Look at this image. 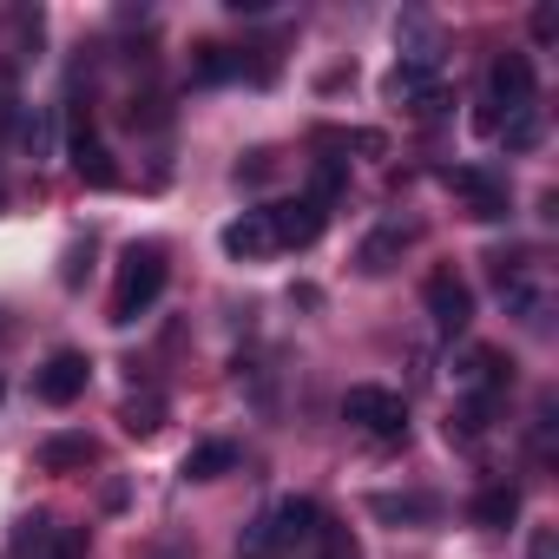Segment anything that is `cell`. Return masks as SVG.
Returning <instances> with one entry per match:
<instances>
[{
    "label": "cell",
    "mask_w": 559,
    "mask_h": 559,
    "mask_svg": "<svg viewBox=\"0 0 559 559\" xmlns=\"http://www.w3.org/2000/svg\"><path fill=\"white\" fill-rule=\"evenodd\" d=\"M165 276H171L165 243H132V250L119 257V284H112V323H119V330L139 323V317L165 297Z\"/></svg>",
    "instance_id": "obj_1"
},
{
    "label": "cell",
    "mask_w": 559,
    "mask_h": 559,
    "mask_svg": "<svg viewBox=\"0 0 559 559\" xmlns=\"http://www.w3.org/2000/svg\"><path fill=\"white\" fill-rule=\"evenodd\" d=\"M119 421H126L132 441H152V435L165 428V402H158V395H132V402L119 408Z\"/></svg>",
    "instance_id": "obj_15"
},
{
    "label": "cell",
    "mask_w": 559,
    "mask_h": 559,
    "mask_svg": "<svg viewBox=\"0 0 559 559\" xmlns=\"http://www.w3.org/2000/svg\"><path fill=\"white\" fill-rule=\"evenodd\" d=\"M513 520H520V493H513V487H480V493H474V526H493V533H500V526H513Z\"/></svg>",
    "instance_id": "obj_14"
},
{
    "label": "cell",
    "mask_w": 559,
    "mask_h": 559,
    "mask_svg": "<svg viewBox=\"0 0 559 559\" xmlns=\"http://www.w3.org/2000/svg\"><path fill=\"white\" fill-rule=\"evenodd\" d=\"M369 513L402 526V520H428V513H435V500H428V493H376V500H369Z\"/></svg>",
    "instance_id": "obj_16"
},
{
    "label": "cell",
    "mask_w": 559,
    "mask_h": 559,
    "mask_svg": "<svg viewBox=\"0 0 559 559\" xmlns=\"http://www.w3.org/2000/svg\"><path fill=\"white\" fill-rule=\"evenodd\" d=\"M343 421H356V428L376 435V441H408V408H402V395H395V389H376V382H356V389L343 395Z\"/></svg>",
    "instance_id": "obj_3"
},
{
    "label": "cell",
    "mask_w": 559,
    "mask_h": 559,
    "mask_svg": "<svg viewBox=\"0 0 559 559\" xmlns=\"http://www.w3.org/2000/svg\"><path fill=\"white\" fill-rule=\"evenodd\" d=\"M448 191L467 198V217H480V224H500L507 217V185L493 171H480V165H454L448 171Z\"/></svg>",
    "instance_id": "obj_8"
},
{
    "label": "cell",
    "mask_w": 559,
    "mask_h": 559,
    "mask_svg": "<svg viewBox=\"0 0 559 559\" xmlns=\"http://www.w3.org/2000/svg\"><path fill=\"white\" fill-rule=\"evenodd\" d=\"M533 99H539L533 60H526V53H493V67H487V99H480V106H487L493 119H500V106H507V119H513V112H526Z\"/></svg>",
    "instance_id": "obj_4"
},
{
    "label": "cell",
    "mask_w": 559,
    "mask_h": 559,
    "mask_svg": "<svg viewBox=\"0 0 559 559\" xmlns=\"http://www.w3.org/2000/svg\"><path fill=\"white\" fill-rule=\"evenodd\" d=\"M21 145H27L34 158L53 152V112H47V106H27V112H21Z\"/></svg>",
    "instance_id": "obj_17"
},
{
    "label": "cell",
    "mask_w": 559,
    "mask_h": 559,
    "mask_svg": "<svg viewBox=\"0 0 559 559\" xmlns=\"http://www.w3.org/2000/svg\"><path fill=\"white\" fill-rule=\"evenodd\" d=\"M402 224H382V230H369L362 237V250H356V263H362V276H382V270H395V257H402Z\"/></svg>",
    "instance_id": "obj_12"
},
{
    "label": "cell",
    "mask_w": 559,
    "mask_h": 559,
    "mask_svg": "<svg viewBox=\"0 0 559 559\" xmlns=\"http://www.w3.org/2000/svg\"><path fill=\"white\" fill-rule=\"evenodd\" d=\"M552 34H559V14H552V8H533V40H539V47H546V40H552Z\"/></svg>",
    "instance_id": "obj_25"
},
{
    "label": "cell",
    "mask_w": 559,
    "mask_h": 559,
    "mask_svg": "<svg viewBox=\"0 0 559 559\" xmlns=\"http://www.w3.org/2000/svg\"><path fill=\"white\" fill-rule=\"evenodd\" d=\"M86 376H93V362H86L80 349H53L47 369L34 376V395H40L47 408H73V402L86 395Z\"/></svg>",
    "instance_id": "obj_7"
},
{
    "label": "cell",
    "mask_w": 559,
    "mask_h": 559,
    "mask_svg": "<svg viewBox=\"0 0 559 559\" xmlns=\"http://www.w3.org/2000/svg\"><path fill=\"white\" fill-rule=\"evenodd\" d=\"M263 217H270V243L276 250H310L323 237V224H330V211L317 198H284V204H270Z\"/></svg>",
    "instance_id": "obj_5"
},
{
    "label": "cell",
    "mask_w": 559,
    "mask_h": 559,
    "mask_svg": "<svg viewBox=\"0 0 559 559\" xmlns=\"http://www.w3.org/2000/svg\"><path fill=\"white\" fill-rule=\"evenodd\" d=\"M323 533V507L310 493H290V500H276L250 533H243V552H284V546H304Z\"/></svg>",
    "instance_id": "obj_2"
},
{
    "label": "cell",
    "mask_w": 559,
    "mask_h": 559,
    "mask_svg": "<svg viewBox=\"0 0 559 559\" xmlns=\"http://www.w3.org/2000/svg\"><path fill=\"white\" fill-rule=\"evenodd\" d=\"M230 47H198V80H230Z\"/></svg>",
    "instance_id": "obj_21"
},
{
    "label": "cell",
    "mask_w": 559,
    "mask_h": 559,
    "mask_svg": "<svg viewBox=\"0 0 559 559\" xmlns=\"http://www.w3.org/2000/svg\"><path fill=\"white\" fill-rule=\"evenodd\" d=\"M230 467H237V448H230V441H198L178 474H185V480H217V474H230Z\"/></svg>",
    "instance_id": "obj_13"
},
{
    "label": "cell",
    "mask_w": 559,
    "mask_h": 559,
    "mask_svg": "<svg viewBox=\"0 0 559 559\" xmlns=\"http://www.w3.org/2000/svg\"><path fill=\"white\" fill-rule=\"evenodd\" d=\"M270 250H276V243H270V217H263V211H243V217L224 224V257L257 263V257H270Z\"/></svg>",
    "instance_id": "obj_9"
},
{
    "label": "cell",
    "mask_w": 559,
    "mask_h": 559,
    "mask_svg": "<svg viewBox=\"0 0 559 559\" xmlns=\"http://www.w3.org/2000/svg\"><path fill=\"white\" fill-rule=\"evenodd\" d=\"M408 106H415V119H441V112H448V93H441V86H428V93H415Z\"/></svg>",
    "instance_id": "obj_24"
},
{
    "label": "cell",
    "mask_w": 559,
    "mask_h": 559,
    "mask_svg": "<svg viewBox=\"0 0 559 559\" xmlns=\"http://www.w3.org/2000/svg\"><path fill=\"white\" fill-rule=\"evenodd\" d=\"M533 145H539V106L507 119V152H533Z\"/></svg>",
    "instance_id": "obj_19"
},
{
    "label": "cell",
    "mask_w": 559,
    "mask_h": 559,
    "mask_svg": "<svg viewBox=\"0 0 559 559\" xmlns=\"http://www.w3.org/2000/svg\"><path fill=\"white\" fill-rule=\"evenodd\" d=\"M317 539H323V559H362V552H356V539H349L343 526H330V520H323V533H317Z\"/></svg>",
    "instance_id": "obj_23"
},
{
    "label": "cell",
    "mask_w": 559,
    "mask_h": 559,
    "mask_svg": "<svg viewBox=\"0 0 559 559\" xmlns=\"http://www.w3.org/2000/svg\"><path fill=\"white\" fill-rule=\"evenodd\" d=\"M73 171H80V185H93V191H112V185H119V165H112V152H106L93 132H73Z\"/></svg>",
    "instance_id": "obj_11"
},
{
    "label": "cell",
    "mask_w": 559,
    "mask_h": 559,
    "mask_svg": "<svg viewBox=\"0 0 559 559\" xmlns=\"http://www.w3.org/2000/svg\"><path fill=\"white\" fill-rule=\"evenodd\" d=\"M421 304H428V317H435L441 336H461V330L474 323V290L461 284L454 270H435V276H428V284H421Z\"/></svg>",
    "instance_id": "obj_6"
},
{
    "label": "cell",
    "mask_w": 559,
    "mask_h": 559,
    "mask_svg": "<svg viewBox=\"0 0 559 559\" xmlns=\"http://www.w3.org/2000/svg\"><path fill=\"white\" fill-rule=\"evenodd\" d=\"M34 461H40V474H80V467L99 461V448H93L86 435H47Z\"/></svg>",
    "instance_id": "obj_10"
},
{
    "label": "cell",
    "mask_w": 559,
    "mask_h": 559,
    "mask_svg": "<svg viewBox=\"0 0 559 559\" xmlns=\"http://www.w3.org/2000/svg\"><path fill=\"white\" fill-rule=\"evenodd\" d=\"M47 539H53V520H47V513H34V520H21V526H14V552H21V559H40V552H47Z\"/></svg>",
    "instance_id": "obj_18"
},
{
    "label": "cell",
    "mask_w": 559,
    "mask_h": 559,
    "mask_svg": "<svg viewBox=\"0 0 559 559\" xmlns=\"http://www.w3.org/2000/svg\"><path fill=\"white\" fill-rule=\"evenodd\" d=\"M40 559H86V533L80 526H53V539H47Z\"/></svg>",
    "instance_id": "obj_20"
},
{
    "label": "cell",
    "mask_w": 559,
    "mask_h": 559,
    "mask_svg": "<svg viewBox=\"0 0 559 559\" xmlns=\"http://www.w3.org/2000/svg\"><path fill=\"white\" fill-rule=\"evenodd\" d=\"M343 178H349V171H343V165H336V158H323V165H317V191H310V198H317V204H323V211H330V198H336V191H343Z\"/></svg>",
    "instance_id": "obj_22"
}]
</instances>
